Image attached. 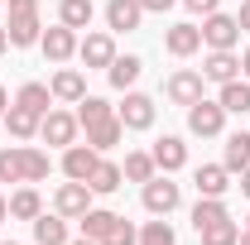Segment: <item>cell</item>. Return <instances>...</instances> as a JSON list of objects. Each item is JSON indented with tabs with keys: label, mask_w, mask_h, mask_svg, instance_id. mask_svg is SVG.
Segmentation results:
<instances>
[{
	"label": "cell",
	"mask_w": 250,
	"mask_h": 245,
	"mask_svg": "<svg viewBox=\"0 0 250 245\" xmlns=\"http://www.w3.org/2000/svg\"><path fill=\"white\" fill-rule=\"evenodd\" d=\"M48 92H53V101L77 106V101L87 96V77H82L77 67H58V72H53V82H48Z\"/></svg>",
	"instance_id": "obj_13"
},
{
	"label": "cell",
	"mask_w": 250,
	"mask_h": 245,
	"mask_svg": "<svg viewBox=\"0 0 250 245\" xmlns=\"http://www.w3.org/2000/svg\"><path fill=\"white\" fill-rule=\"evenodd\" d=\"M121 183H125V173H121V163H111V159H101V163L92 168V178H87V187L101 192V197H106V192H116Z\"/></svg>",
	"instance_id": "obj_27"
},
{
	"label": "cell",
	"mask_w": 250,
	"mask_h": 245,
	"mask_svg": "<svg viewBox=\"0 0 250 245\" xmlns=\"http://www.w3.org/2000/svg\"><path fill=\"white\" fill-rule=\"evenodd\" d=\"M87 207H92V187H87V183H72V178H67V183L53 192V212L67 216V221H77Z\"/></svg>",
	"instance_id": "obj_8"
},
{
	"label": "cell",
	"mask_w": 250,
	"mask_h": 245,
	"mask_svg": "<svg viewBox=\"0 0 250 245\" xmlns=\"http://www.w3.org/2000/svg\"><path fill=\"white\" fill-rule=\"evenodd\" d=\"M188 130L197 135V140H217L221 130H226V111H221V101H192L188 106Z\"/></svg>",
	"instance_id": "obj_2"
},
{
	"label": "cell",
	"mask_w": 250,
	"mask_h": 245,
	"mask_svg": "<svg viewBox=\"0 0 250 245\" xmlns=\"http://www.w3.org/2000/svg\"><path fill=\"white\" fill-rule=\"evenodd\" d=\"M140 5H145V15H164V10H173L178 0H140Z\"/></svg>",
	"instance_id": "obj_39"
},
{
	"label": "cell",
	"mask_w": 250,
	"mask_h": 245,
	"mask_svg": "<svg viewBox=\"0 0 250 245\" xmlns=\"http://www.w3.org/2000/svg\"><path fill=\"white\" fill-rule=\"evenodd\" d=\"M121 173L125 178H130V183H149V178H154L159 168H154V154H145V149H135V154H125V163H121Z\"/></svg>",
	"instance_id": "obj_28"
},
{
	"label": "cell",
	"mask_w": 250,
	"mask_h": 245,
	"mask_svg": "<svg viewBox=\"0 0 250 245\" xmlns=\"http://www.w3.org/2000/svg\"><path fill=\"white\" fill-rule=\"evenodd\" d=\"M39 48H43V58H48V62H58V67H62V62L77 53V29H67V24H53V29H43Z\"/></svg>",
	"instance_id": "obj_9"
},
{
	"label": "cell",
	"mask_w": 250,
	"mask_h": 245,
	"mask_svg": "<svg viewBox=\"0 0 250 245\" xmlns=\"http://www.w3.org/2000/svg\"><path fill=\"white\" fill-rule=\"evenodd\" d=\"M246 226H250V216H246Z\"/></svg>",
	"instance_id": "obj_49"
},
{
	"label": "cell",
	"mask_w": 250,
	"mask_h": 245,
	"mask_svg": "<svg viewBox=\"0 0 250 245\" xmlns=\"http://www.w3.org/2000/svg\"><path fill=\"white\" fill-rule=\"evenodd\" d=\"M39 212H43V197H39L34 187H20V192L10 197V216H15V221H34Z\"/></svg>",
	"instance_id": "obj_31"
},
{
	"label": "cell",
	"mask_w": 250,
	"mask_h": 245,
	"mask_svg": "<svg viewBox=\"0 0 250 245\" xmlns=\"http://www.w3.org/2000/svg\"><path fill=\"white\" fill-rule=\"evenodd\" d=\"M96 163H101V154H96L92 144H67V149H62V173H67L72 183H87Z\"/></svg>",
	"instance_id": "obj_11"
},
{
	"label": "cell",
	"mask_w": 250,
	"mask_h": 245,
	"mask_svg": "<svg viewBox=\"0 0 250 245\" xmlns=\"http://www.w3.org/2000/svg\"><path fill=\"white\" fill-rule=\"evenodd\" d=\"M202 92H207V77L202 72H192V67H178L168 82H164V96L173 101V106H192V101H202Z\"/></svg>",
	"instance_id": "obj_3"
},
{
	"label": "cell",
	"mask_w": 250,
	"mask_h": 245,
	"mask_svg": "<svg viewBox=\"0 0 250 245\" xmlns=\"http://www.w3.org/2000/svg\"><path fill=\"white\" fill-rule=\"evenodd\" d=\"M0 183H24V144L0 149Z\"/></svg>",
	"instance_id": "obj_32"
},
{
	"label": "cell",
	"mask_w": 250,
	"mask_h": 245,
	"mask_svg": "<svg viewBox=\"0 0 250 245\" xmlns=\"http://www.w3.org/2000/svg\"><path fill=\"white\" fill-rule=\"evenodd\" d=\"M236 24H241V34H250V0H241V15H236Z\"/></svg>",
	"instance_id": "obj_40"
},
{
	"label": "cell",
	"mask_w": 250,
	"mask_h": 245,
	"mask_svg": "<svg viewBox=\"0 0 250 245\" xmlns=\"http://www.w3.org/2000/svg\"><path fill=\"white\" fill-rule=\"evenodd\" d=\"M5 34H10V48H29L43 39V24H39V15H10Z\"/></svg>",
	"instance_id": "obj_19"
},
{
	"label": "cell",
	"mask_w": 250,
	"mask_h": 245,
	"mask_svg": "<svg viewBox=\"0 0 250 245\" xmlns=\"http://www.w3.org/2000/svg\"><path fill=\"white\" fill-rule=\"evenodd\" d=\"M0 221H10V197H0Z\"/></svg>",
	"instance_id": "obj_43"
},
{
	"label": "cell",
	"mask_w": 250,
	"mask_h": 245,
	"mask_svg": "<svg viewBox=\"0 0 250 245\" xmlns=\"http://www.w3.org/2000/svg\"><path fill=\"white\" fill-rule=\"evenodd\" d=\"M72 116H77V125H82V130H87V125H96V121H106V116H116V106H111V101H106V96H82V101H77V111H72Z\"/></svg>",
	"instance_id": "obj_29"
},
{
	"label": "cell",
	"mask_w": 250,
	"mask_h": 245,
	"mask_svg": "<svg viewBox=\"0 0 250 245\" xmlns=\"http://www.w3.org/2000/svg\"><path fill=\"white\" fill-rule=\"evenodd\" d=\"M77 130H82V125H77V116H72V111H48V116L39 121V135H43L53 149L77 144Z\"/></svg>",
	"instance_id": "obj_5"
},
{
	"label": "cell",
	"mask_w": 250,
	"mask_h": 245,
	"mask_svg": "<svg viewBox=\"0 0 250 245\" xmlns=\"http://www.w3.org/2000/svg\"><path fill=\"white\" fill-rule=\"evenodd\" d=\"M77 221H82V236L101 245V241H106V236H111V226H116L121 216H116V212H106V207H87V212L77 216Z\"/></svg>",
	"instance_id": "obj_22"
},
{
	"label": "cell",
	"mask_w": 250,
	"mask_h": 245,
	"mask_svg": "<svg viewBox=\"0 0 250 245\" xmlns=\"http://www.w3.org/2000/svg\"><path fill=\"white\" fill-rule=\"evenodd\" d=\"M125 140V125H121V116H106V121H96V125H87V144H92L96 154H106V149H116Z\"/></svg>",
	"instance_id": "obj_18"
},
{
	"label": "cell",
	"mask_w": 250,
	"mask_h": 245,
	"mask_svg": "<svg viewBox=\"0 0 250 245\" xmlns=\"http://www.w3.org/2000/svg\"><path fill=\"white\" fill-rule=\"evenodd\" d=\"M53 92H48V82H24L20 92H15V106H24V111H34V116H48L53 106Z\"/></svg>",
	"instance_id": "obj_23"
},
{
	"label": "cell",
	"mask_w": 250,
	"mask_h": 245,
	"mask_svg": "<svg viewBox=\"0 0 250 245\" xmlns=\"http://www.w3.org/2000/svg\"><path fill=\"white\" fill-rule=\"evenodd\" d=\"M0 5H5V0H0Z\"/></svg>",
	"instance_id": "obj_50"
},
{
	"label": "cell",
	"mask_w": 250,
	"mask_h": 245,
	"mask_svg": "<svg viewBox=\"0 0 250 245\" xmlns=\"http://www.w3.org/2000/svg\"><path fill=\"white\" fill-rule=\"evenodd\" d=\"M236 39H241L236 15H221V10H212V15L202 20V43H207V48H236Z\"/></svg>",
	"instance_id": "obj_7"
},
{
	"label": "cell",
	"mask_w": 250,
	"mask_h": 245,
	"mask_svg": "<svg viewBox=\"0 0 250 245\" xmlns=\"http://www.w3.org/2000/svg\"><path fill=\"white\" fill-rule=\"evenodd\" d=\"M140 72H145V62L135 58V53H116V62H111V67H106V77H111V87H116V92H130V87H135V82H140Z\"/></svg>",
	"instance_id": "obj_21"
},
{
	"label": "cell",
	"mask_w": 250,
	"mask_h": 245,
	"mask_svg": "<svg viewBox=\"0 0 250 245\" xmlns=\"http://www.w3.org/2000/svg\"><path fill=\"white\" fill-rule=\"evenodd\" d=\"M221 163H226L231 173L250 168V130H236V135H226V154H221Z\"/></svg>",
	"instance_id": "obj_25"
},
{
	"label": "cell",
	"mask_w": 250,
	"mask_h": 245,
	"mask_svg": "<svg viewBox=\"0 0 250 245\" xmlns=\"http://www.w3.org/2000/svg\"><path fill=\"white\" fill-rule=\"evenodd\" d=\"M116 116H121L125 130H149V125H154V116H159V106H154L145 92H135V87H130V92H125V101L116 106Z\"/></svg>",
	"instance_id": "obj_4"
},
{
	"label": "cell",
	"mask_w": 250,
	"mask_h": 245,
	"mask_svg": "<svg viewBox=\"0 0 250 245\" xmlns=\"http://www.w3.org/2000/svg\"><path fill=\"white\" fill-rule=\"evenodd\" d=\"M221 111L226 116H250V77H231V82H221Z\"/></svg>",
	"instance_id": "obj_17"
},
{
	"label": "cell",
	"mask_w": 250,
	"mask_h": 245,
	"mask_svg": "<svg viewBox=\"0 0 250 245\" xmlns=\"http://www.w3.org/2000/svg\"><path fill=\"white\" fill-rule=\"evenodd\" d=\"M241 72H246V77H250V48H246V53H241Z\"/></svg>",
	"instance_id": "obj_45"
},
{
	"label": "cell",
	"mask_w": 250,
	"mask_h": 245,
	"mask_svg": "<svg viewBox=\"0 0 250 245\" xmlns=\"http://www.w3.org/2000/svg\"><path fill=\"white\" fill-rule=\"evenodd\" d=\"M226 202L221 197H197V207H192V226L197 231H207V226H217V221H226Z\"/></svg>",
	"instance_id": "obj_30"
},
{
	"label": "cell",
	"mask_w": 250,
	"mask_h": 245,
	"mask_svg": "<svg viewBox=\"0 0 250 245\" xmlns=\"http://www.w3.org/2000/svg\"><path fill=\"white\" fill-rule=\"evenodd\" d=\"M164 48H168L173 58H192V53L202 48V29H197V24H173V29L164 34Z\"/></svg>",
	"instance_id": "obj_16"
},
{
	"label": "cell",
	"mask_w": 250,
	"mask_h": 245,
	"mask_svg": "<svg viewBox=\"0 0 250 245\" xmlns=\"http://www.w3.org/2000/svg\"><path fill=\"white\" fill-rule=\"evenodd\" d=\"M96 15L92 0H58V24H67V29H87Z\"/></svg>",
	"instance_id": "obj_26"
},
{
	"label": "cell",
	"mask_w": 250,
	"mask_h": 245,
	"mask_svg": "<svg viewBox=\"0 0 250 245\" xmlns=\"http://www.w3.org/2000/svg\"><path fill=\"white\" fill-rule=\"evenodd\" d=\"M202 77L207 82H231V77H241V58H236V48H212L207 58H202Z\"/></svg>",
	"instance_id": "obj_12"
},
{
	"label": "cell",
	"mask_w": 250,
	"mask_h": 245,
	"mask_svg": "<svg viewBox=\"0 0 250 245\" xmlns=\"http://www.w3.org/2000/svg\"><path fill=\"white\" fill-rule=\"evenodd\" d=\"M29 226H34V241H39V245H67V241H72V236H67V216H58V212H53V216L39 212Z\"/></svg>",
	"instance_id": "obj_20"
},
{
	"label": "cell",
	"mask_w": 250,
	"mask_h": 245,
	"mask_svg": "<svg viewBox=\"0 0 250 245\" xmlns=\"http://www.w3.org/2000/svg\"><path fill=\"white\" fill-rule=\"evenodd\" d=\"M202 236V245H236V236H241V226L226 216V221H217V226H207V231H197Z\"/></svg>",
	"instance_id": "obj_34"
},
{
	"label": "cell",
	"mask_w": 250,
	"mask_h": 245,
	"mask_svg": "<svg viewBox=\"0 0 250 245\" xmlns=\"http://www.w3.org/2000/svg\"><path fill=\"white\" fill-rule=\"evenodd\" d=\"M67 245H96V241H87V236H82V241H67Z\"/></svg>",
	"instance_id": "obj_47"
},
{
	"label": "cell",
	"mask_w": 250,
	"mask_h": 245,
	"mask_svg": "<svg viewBox=\"0 0 250 245\" xmlns=\"http://www.w3.org/2000/svg\"><path fill=\"white\" fill-rule=\"evenodd\" d=\"M188 10H192V15H202V20H207V15H212V10H217L221 0H183Z\"/></svg>",
	"instance_id": "obj_37"
},
{
	"label": "cell",
	"mask_w": 250,
	"mask_h": 245,
	"mask_svg": "<svg viewBox=\"0 0 250 245\" xmlns=\"http://www.w3.org/2000/svg\"><path fill=\"white\" fill-rule=\"evenodd\" d=\"M10 15H39V0H5Z\"/></svg>",
	"instance_id": "obj_38"
},
{
	"label": "cell",
	"mask_w": 250,
	"mask_h": 245,
	"mask_svg": "<svg viewBox=\"0 0 250 245\" xmlns=\"http://www.w3.org/2000/svg\"><path fill=\"white\" fill-rule=\"evenodd\" d=\"M5 111H10V92L0 87V116H5Z\"/></svg>",
	"instance_id": "obj_42"
},
{
	"label": "cell",
	"mask_w": 250,
	"mask_h": 245,
	"mask_svg": "<svg viewBox=\"0 0 250 245\" xmlns=\"http://www.w3.org/2000/svg\"><path fill=\"white\" fill-rule=\"evenodd\" d=\"M145 20V5L140 0H106V29L111 34H135Z\"/></svg>",
	"instance_id": "obj_10"
},
{
	"label": "cell",
	"mask_w": 250,
	"mask_h": 245,
	"mask_svg": "<svg viewBox=\"0 0 250 245\" xmlns=\"http://www.w3.org/2000/svg\"><path fill=\"white\" fill-rule=\"evenodd\" d=\"M48 168H53V159L43 149H34V144H24V183H43Z\"/></svg>",
	"instance_id": "obj_33"
},
{
	"label": "cell",
	"mask_w": 250,
	"mask_h": 245,
	"mask_svg": "<svg viewBox=\"0 0 250 245\" xmlns=\"http://www.w3.org/2000/svg\"><path fill=\"white\" fill-rule=\"evenodd\" d=\"M77 58L87 62V67H111V62H116V34L96 29V34H87V39H77Z\"/></svg>",
	"instance_id": "obj_6"
},
{
	"label": "cell",
	"mask_w": 250,
	"mask_h": 245,
	"mask_svg": "<svg viewBox=\"0 0 250 245\" xmlns=\"http://www.w3.org/2000/svg\"><path fill=\"white\" fill-rule=\"evenodd\" d=\"M140 245H173V226L159 216V221H145L140 226Z\"/></svg>",
	"instance_id": "obj_35"
},
{
	"label": "cell",
	"mask_w": 250,
	"mask_h": 245,
	"mask_svg": "<svg viewBox=\"0 0 250 245\" xmlns=\"http://www.w3.org/2000/svg\"><path fill=\"white\" fill-rule=\"evenodd\" d=\"M192 183H197V197H226L231 168H226V163H202V168L192 173Z\"/></svg>",
	"instance_id": "obj_15"
},
{
	"label": "cell",
	"mask_w": 250,
	"mask_h": 245,
	"mask_svg": "<svg viewBox=\"0 0 250 245\" xmlns=\"http://www.w3.org/2000/svg\"><path fill=\"white\" fill-rule=\"evenodd\" d=\"M154 168L159 173H178V168H183L188 163V144L183 140H178V135H164V140H154Z\"/></svg>",
	"instance_id": "obj_14"
},
{
	"label": "cell",
	"mask_w": 250,
	"mask_h": 245,
	"mask_svg": "<svg viewBox=\"0 0 250 245\" xmlns=\"http://www.w3.org/2000/svg\"><path fill=\"white\" fill-rule=\"evenodd\" d=\"M236 245H250V226H241V236H236Z\"/></svg>",
	"instance_id": "obj_44"
},
{
	"label": "cell",
	"mask_w": 250,
	"mask_h": 245,
	"mask_svg": "<svg viewBox=\"0 0 250 245\" xmlns=\"http://www.w3.org/2000/svg\"><path fill=\"white\" fill-rule=\"evenodd\" d=\"M0 245H15V241H0Z\"/></svg>",
	"instance_id": "obj_48"
},
{
	"label": "cell",
	"mask_w": 250,
	"mask_h": 245,
	"mask_svg": "<svg viewBox=\"0 0 250 245\" xmlns=\"http://www.w3.org/2000/svg\"><path fill=\"white\" fill-rule=\"evenodd\" d=\"M140 202H145L149 216H168V212H178L183 192H178V183H168V173H154L149 183L140 187Z\"/></svg>",
	"instance_id": "obj_1"
},
{
	"label": "cell",
	"mask_w": 250,
	"mask_h": 245,
	"mask_svg": "<svg viewBox=\"0 0 250 245\" xmlns=\"http://www.w3.org/2000/svg\"><path fill=\"white\" fill-rule=\"evenodd\" d=\"M5 48H10V34H5V29H0V53H5Z\"/></svg>",
	"instance_id": "obj_46"
},
{
	"label": "cell",
	"mask_w": 250,
	"mask_h": 245,
	"mask_svg": "<svg viewBox=\"0 0 250 245\" xmlns=\"http://www.w3.org/2000/svg\"><path fill=\"white\" fill-rule=\"evenodd\" d=\"M39 121H43V116H34V111L15 106V101H10V111H5V130H10L15 140H34V135H39Z\"/></svg>",
	"instance_id": "obj_24"
},
{
	"label": "cell",
	"mask_w": 250,
	"mask_h": 245,
	"mask_svg": "<svg viewBox=\"0 0 250 245\" xmlns=\"http://www.w3.org/2000/svg\"><path fill=\"white\" fill-rule=\"evenodd\" d=\"M101 245H140V231H135V226H130V221H116V226H111V236H106V241Z\"/></svg>",
	"instance_id": "obj_36"
},
{
	"label": "cell",
	"mask_w": 250,
	"mask_h": 245,
	"mask_svg": "<svg viewBox=\"0 0 250 245\" xmlns=\"http://www.w3.org/2000/svg\"><path fill=\"white\" fill-rule=\"evenodd\" d=\"M241 192L250 197V168H241Z\"/></svg>",
	"instance_id": "obj_41"
}]
</instances>
